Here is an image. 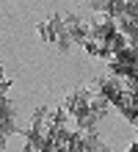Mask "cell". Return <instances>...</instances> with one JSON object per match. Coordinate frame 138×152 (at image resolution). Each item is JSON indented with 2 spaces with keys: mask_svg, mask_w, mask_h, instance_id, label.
Here are the masks:
<instances>
[{
  "mask_svg": "<svg viewBox=\"0 0 138 152\" xmlns=\"http://www.w3.org/2000/svg\"><path fill=\"white\" fill-rule=\"evenodd\" d=\"M36 33H39V39L44 44L55 47L58 53H72V47H75V42H72L69 31H66V22H64V14H53L44 22H39Z\"/></svg>",
  "mask_w": 138,
  "mask_h": 152,
  "instance_id": "1",
  "label": "cell"
},
{
  "mask_svg": "<svg viewBox=\"0 0 138 152\" xmlns=\"http://www.w3.org/2000/svg\"><path fill=\"white\" fill-rule=\"evenodd\" d=\"M64 22H66V31H69V36L75 44H80L83 47V42L91 39V22H86L80 14L75 11H69V14H64Z\"/></svg>",
  "mask_w": 138,
  "mask_h": 152,
  "instance_id": "2",
  "label": "cell"
},
{
  "mask_svg": "<svg viewBox=\"0 0 138 152\" xmlns=\"http://www.w3.org/2000/svg\"><path fill=\"white\" fill-rule=\"evenodd\" d=\"M22 152H39V149H36V147L31 144V141H25V147H22Z\"/></svg>",
  "mask_w": 138,
  "mask_h": 152,
  "instance_id": "3",
  "label": "cell"
},
{
  "mask_svg": "<svg viewBox=\"0 0 138 152\" xmlns=\"http://www.w3.org/2000/svg\"><path fill=\"white\" fill-rule=\"evenodd\" d=\"M6 141H8V136H6V133H0V149L6 147Z\"/></svg>",
  "mask_w": 138,
  "mask_h": 152,
  "instance_id": "4",
  "label": "cell"
},
{
  "mask_svg": "<svg viewBox=\"0 0 138 152\" xmlns=\"http://www.w3.org/2000/svg\"><path fill=\"white\" fill-rule=\"evenodd\" d=\"M0 80H6V75H3V61H0Z\"/></svg>",
  "mask_w": 138,
  "mask_h": 152,
  "instance_id": "5",
  "label": "cell"
}]
</instances>
